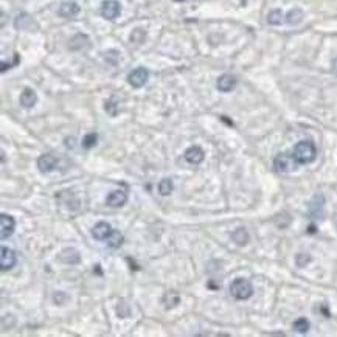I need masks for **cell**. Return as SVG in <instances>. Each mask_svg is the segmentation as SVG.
<instances>
[{
  "mask_svg": "<svg viewBox=\"0 0 337 337\" xmlns=\"http://www.w3.org/2000/svg\"><path fill=\"white\" fill-rule=\"evenodd\" d=\"M299 167V162L294 159V155L291 154H278L275 159H273V168L278 172H291L297 169Z\"/></svg>",
  "mask_w": 337,
  "mask_h": 337,
  "instance_id": "cell-3",
  "label": "cell"
},
{
  "mask_svg": "<svg viewBox=\"0 0 337 337\" xmlns=\"http://www.w3.org/2000/svg\"><path fill=\"white\" fill-rule=\"evenodd\" d=\"M285 20V16L281 10H272L268 16V23L269 25H281Z\"/></svg>",
  "mask_w": 337,
  "mask_h": 337,
  "instance_id": "cell-21",
  "label": "cell"
},
{
  "mask_svg": "<svg viewBox=\"0 0 337 337\" xmlns=\"http://www.w3.org/2000/svg\"><path fill=\"white\" fill-rule=\"evenodd\" d=\"M106 111L111 115H117V107L114 106V100H109L106 103Z\"/></svg>",
  "mask_w": 337,
  "mask_h": 337,
  "instance_id": "cell-27",
  "label": "cell"
},
{
  "mask_svg": "<svg viewBox=\"0 0 337 337\" xmlns=\"http://www.w3.org/2000/svg\"><path fill=\"white\" fill-rule=\"evenodd\" d=\"M230 294L236 300H247L253 295V286L246 278H236L230 285Z\"/></svg>",
  "mask_w": 337,
  "mask_h": 337,
  "instance_id": "cell-2",
  "label": "cell"
},
{
  "mask_svg": "<svg viewBox=\"0 0 337 337\" xmlns=\"http://www.w3.org/2000/svg\"><path fill=\"white\" fill-rule=\"evenodd\" d=\"M236 84H238L236 78H235L233 75H230V73H225V75H221L218 78L216 87H218V90H221V92H232L235 87H236Z\"/></svg>",
  "mask_w": 337,
  "mask_h": 337,
  "instance_id": "cell-8",
  "label": "cell"
},
{
  "mask_svg": "<svg viewBox=\"0 0 337 337\" xmlns=\"http://www.w3.org/2000/svg\"><path fill=\"white\" fill-rule=\"evenodd\" d=\"M294 159L299 162V165H306V163H311L316 160L317 155V150L316 145L309 142V140H303V142H299L295 145L294 151H292Z\"/></svg>",
  "mask_w": 337,
  "mask_h": 337,
  "instance_id": "cell-1",
  "label": "cell"
},
{
  "mask_svg": "<svg viewBox=\"0 0 337 337\" xmlns=\"http://www.w3.org/2000/svg\"><path fill=\"white\" fill-rule=\"evenodd\" d=\"M126 201H128V194H126V191H123V190H115L106 198V203L109 207H112V208L123 207L124 203H126Z\"/></svg>",
  "mask_w": 337,
  "mask_h": 337,
  "instance_id": "cell-9",
  "label": "cell"
},
{
  "mask_svg": "<svg viewBox=\"0 0 337 337\" xmlns=\"http://www.w3.org/2000/svg\"><path fill=\"white\" fill-rule=\"evenodd\" d=\"M123 242V235L118 230H112L111 236L106 239V244L109 247H120Z\"/></svg>",
  "mask_w": 337,
  "mask_h": 337,
  "instance_id": "cell-22",
  "label": "cell"
},
{
  "mask_svg": "<svg viewBox=\"0 0 337 337\" xmlns=\"http://www.w3.org/2000/svg\"><path fill=\"white\" fill-rule=\"evenodd\" d=\"M56 165H58V159L51 154H42L37 159V168L41 172H50L56 168Z\"/></svg>",
  "mask_w": 337,
  "mask_h": 337,
  "instance_id": "cell-11",
  "label": "cell"
},
{
  "mask_svg": "<svg viewBox=\"0 0 337 337\" xmlns=\"http://www.w3.org/2000/svg\"><path fill=\"white\" fill-rule=\"evenodd\" d=\"M121 14V5L117 0H104L101 5V16L107 20H115Z\"/></svg>",
  "mask_w": 337,
  "mask_h": 337,
  "instance_id": "cell-5",
  "label": "cell"
},
{
  "mask_svg": "<svg viewBox=\"0 0 337 337\" xmlns=\"http://www.w3.org/2000/svg\"><path fill=\"white\" fill-rule=\"evenodd\" d=\"M172 180L171 179H162L160 180V184H159V191H160V194H163V196H168V194H171V191H172Z\"/></svg>",
  "mask_w": 337,
  "mask_h": 337,
  "instance_id": "cell-24",
  "label": "cell"
},
{
  "mask_svg": "<svg viewBox=\"0 0 337 337\" xmlns=\"http://www.w3.org/2000/svg\"><path fill=\"white\" fill-rule=\"evenodd\" d=\"M59 16L61 17H75L80 14V5L76 2H64L59 6Z\"/></svg>",
  "mask_w": 337,
  "mask_h": 337,
  "instance_id": "cell-15",
  "label": "cell"
},
{
  "mask_svg": "<svg viewBox=\"0 0 337 337\" xmlns=\"http://www.w3.org/2000/svg\"><path fill=\"white\" fill-rule=\"evenodd\" d=\"M97 140H98V135L95 134V132H90V134H87L83 138V146L85 148V150H89V148L97 145Z\"/></svg>",
  "mask_w": 337,
  "mask_h": 337,
  "instance_id": "cell-25",
  "label": "cell"
},
{
  "mask_svg": "<svg viewBox=\"0 0 337 337\" xmlns=\"http://www.w3.org/2000/svg\"><path fill=\"white\" fill-rule=\"evenodd\" d=\"M333 72H334V73H337V58L333 61Z\"/></svg>",
  "mask_w": 337,
  "mask_h": 337,
  "instance_id": "cell-28",
  "label": "cell"
},
{
  "mask_svg": "<svg viewBox=\"0 0 337 337\" xmlns=\"http://www.w3.org/2000/svg\"><path fill=\"white\" fill-rule=\"evenodd\" d=\"M180 302V297L177 292H168L165 294V297H163V303H165V308H176L177 304Z\"/></svg>",
  "mask_w": 337,
  "mask_h": 337,
  "instance_id": "cell-23",
  "label": "cell"
},
{
  "mask_svg": "<svg viewBox=\"0 0 337 337\" xmlns=\"http://www.w3.org/2000/svg\"><path fill=\"white\" fill-rule=\"evenodd\" d=\"M14 229H16L14 218L10 216V215H6V213L0 215V238H2V239L10 238L11 235L14 233Z\"/></svg>",
  "mask_w": 337,
  "mask_h": 337,
  "instance_id": "cell-6",
  "label": "cell"
},
{
  "mask_svg": "<svg viewBox=\"0 0 337 337\" xmlns=\"http://www.w3.org/2000/svg\"><path fill=\"white\" fill-rule=\"evenodd\" d=\"M232 239L236 242L238 246H246L249 242V233L246 229H242V227H239V229H236L233 233H232Z\"/></svg>",
  "mask_w": 337,
  "mask_h": 337,
  "instance_id": "cell-19",
  "label": "cell"
},
{
  "mask_svg": "<svg viewBox=\"0 0 337 337\" xmlns=\"http://www.w3.org/2000/svg\"><path fill=\"white\" fill-rule=\"evenodd\" d=\"M292 328H294V331L297 333H300V334H306L309 331V320L308 319H304V317H300V319H297L295 322L292 323Z\"/></svg>",
  "mask_w": 337,
  "mask_h": 337,
  "instance_id": "cell-20",
  "label": "cell"
},
{
  "mask_svg": "<svg viewBox=\"0 0 337 337\" xmlns=\"http://www.w3.org/2000/svg\"><path fill=\"white\" fill-rule=\"evenodd\" d=\"M112 227L111 224H107V222H98L95 224V227L92 229V236L98 239V241H106L109 236H111V233H112Z\"/></svg>",
  "mask_w": 337,
  "mask_h": 337,
  "instance_id": "cell-12",
  "label": "cell"
},
{
  "mask_svg": "<svg viewBox=\"0 0 337 337\" xmlns=\"http://www.w3.org/2000/svg\"><path fill=\"white\" fill-rule=\"evenodd\" d=\"M309 261H311L309 255H306V253H299V255H297V266H299V268H304L306 263H309Z\"/></svg>",
  "mask_w": 337,
  "mask_h": 337,
  "instance_id": "cell-26",
  "label": "cell"
},
{
  "mask_svg": "<svg viewBox=\"0 0 337 337\" xmlns=\"http://www.w3.org/2000/svg\"><path fill=\"white\" fill-rule=\"evenodd\" d=\"M323 203H325V199L322 194H316L314 198H312L309 203V215L314 219L323 218Z\"/></svg>",
  "mask_w": 337,
  "mask_h": 337,
  "instance_id": "cell-10",
  "label": "cell"
},
{
  "mask_svg": "<svg viewBox=\"0 0 337 337\" xmlns=\"http://www.w3.org/2000/svg\"><path fill=\"white\" fill-rule=\"evenodd\" d=\"M59 260L66 264H78L81 261V255L76 249L73 247H67L59 253Z\"/></svg>",
  "mask_w": 337,
  "mask_h": 337,
  "instance_id": "cell-14",
  "label": "cell"
},
{
  "mask_svg": "<svg viewBox=\"0 0 337 337\" xmlns=\"http://www.w3.org/2000/svg\"><path fill=\"white\" fill-rule=\"evenodd\" d=\"M203 157H205V152L201 146H191L185 151V159L191 165H199V163H202Z\"/></svg>",
  "mask_w": 337,
  "mask_h": 337,
  "instance_id": "cell-13",
  "label": "cell"
},
{
  "mask_svg": "<svg viewBox=\"0 0 337 337\" xmlns=\"http://www.w3.org/2000/svg\"><path fill=\"white\" fill-rule=\"evenodd\" d=\"M34 25H36V23H34L33 17L28 16V14H25V13L19 14L17 17H16V20H14L16 30H33Z\"/></svg>",
  "mask_w": 337,
  "mask_h": 337,
  "instance_id": "cell-17",
  "label": "cell"
},
{
  "mask_svg": "<svg viewBox=\"0 0 337 337\" xmlns=\"http://www.w3.org/2000/svg\"><path fill=\"white\" fill-rule=\"evenodd\" d=\"M148 80H150V72H148L145 67H137L135 70H132L128 76V83L135 89L143 87L148 83Z\"/></svg>",
  "mask_w": 337,
  "mask_h": 337,
  "instance_id": "cell-4",
  "label": "cell"
},
{
  "mask_svg": "<svg viewBox=\"0 0 337 337\" xmlns=\"http://www.w3.org/2000/svg\"><path fill=\"white\" fill-rule=\"evenodd\" d=\"M37 103V95L33 89H23V92L20 93V104L25 109H31L34 104Z\"/></svg>",
  "mask_w": 337,
  "mask_h": 337,
  "instance_id": "cell-16",
  "label": "cell"
},
{
  "mask_svg": "<svg viewBox=\"0 0 337 337\" xmlns=\"http://www.w3.org/2000/svg\"><path fill=\"white\" fill-rule=\"evenodd\" d=\"M303 19H304V13H303V10H300V8H294V10H291L286 14V22L289 23V25H299V23H302Z\"/></svg>",
  "mask_w": 337,
  "mask_h": 337,
  "instance_id": "cell-18",
  "label": "cell"
},
{
  "mask_svg": "<svg viewBox=\"0 0 337 337\" xmlns=\"http://www.w3.org/2000/svg\"><path fill=\"white\" fill-rule=\"evenodd\" d=\"M16 253L14 250L8 249V247H2V250H0V268H2L3 272L10 270L14 268L16 264Z\"/></svg>",
  "mask_w": 337,
  "mask_h": 337,
  "instance_id": "cell-7",
  "label": "cell"
}]
</instances>
